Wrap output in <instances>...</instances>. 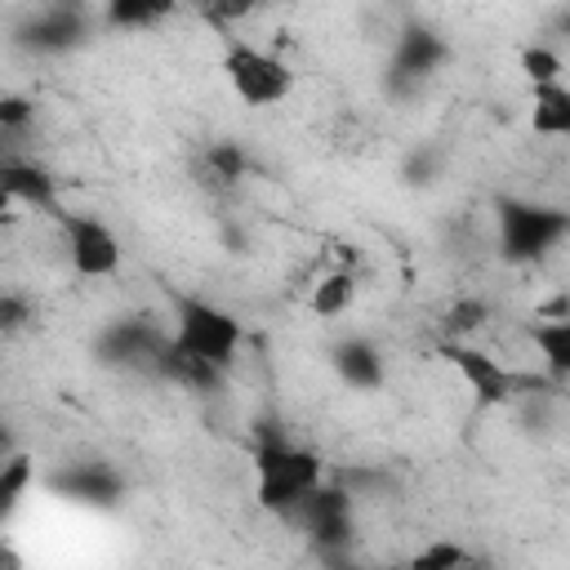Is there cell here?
<instances>
[{
    "label": "cell",
    "instance_id": "6da1fadb",
    "mask_svg": "<svg viewBox=\"0 0 570 570\" xmlns=\"http://www.w3.org/2000/svg\"><path fill=\"white\" fill-rule=\"evenodd\" d=\"M249 472H254V503L289 521L303 508V499L325 481V459L312 445L289 441L276 423H263L254 432Z\"/></svg>",
    "mask_w": 570,
    "mask_h": 570
},
{
    "label": "cell",
    "instance_id": "7a4b0ae2",
    "mask_svg": "<svg viewBox=\"0 0 570 570\" xmlns=\"http://www.w3.org/2000/svg\"><path fill=\"white\" fill-rule=\"evenodd\" d=\"M561 240H570V209L530 196H499L494 200V245L499 258L512 267L543 263Z\"/></svg>",
    "mask_w": 570,
    "mask_h": 570
},
{
    "label": "cell",
    "instance_id": "3957f363",
    "mask_svg": "<svg viewBox=\"0 0 570 570\" xmlns=\"http://www.w3.org/2000/svg\"><path fill=\"white\" fill-rule=\"evenodd\" d=\"M169 307H174V330H169V338H174L183 352H191V356H200V361H209V365H218V370H232V361H236V352H240V343H245L240 316L227 312V307L214 303V298H200V294H174Z\"/></svg>",
    "mask_w": 570,
    "mask_h": 570
},
{
    "label": "cell",
    "instance_id": "277c9868",
    "mask_svg": "<svg viewBox=\"0 0 570 570\" xmlns=\"http://www.w3.org/2000/svg\"><path fill=\"white\" fill-rule=\"evenodd\" d=\"M289 521L303 525V534L321 561L338 566L352 557V543H356V494L343 481H321Z\"/></svg>",
    "mask_w": 570,
    "mask_h": 570
},
{
    "label": "cell",
    "instance_id": "5b68a950",
    "mask_svg": "<svg viewBox=\"0 0 570 570\" xmlns=\"http://www.w3.org/2000/svg\"><path fill=\"white\" fill-rule=\"evenodd\" d=\"M223 76L232 85V94L245 102V107H276L294 94V71L281 53L263 49V45H249V40H227L223 49Z\"/></svg>",
    "mask_w": 570,
    "mask_h": 570
},
{
    "label": "cell",
    "instance_id": "8992f818",
    "mask_svg": "<svg viewBox=\"0 0 570 570\" xmlns=\"http://www.w3.org/2000/svg\"><path fill=\"white\" fill-rule=\"evenodd\" d=\"M445 58H450V45L432 22H419V18L401 22V31L392 40V53H387V89L396 98L419 94L445 67Z\"/></svg>",
    "mask_w": 570,
    "mask_h": 570
},
{
    "label": "cell",
    "instance_id": "52a82bcc",
    "mask_svg": "<svg viewBox=\"0 0 570 570\" xmlns=\"http://www.w3.org/2000/svg\"><path fill=\"white\" fill-rule=\"evenodd\" d=\"M58 227H62V249H67V263H71L76 276L107 281V276L120 272L125 245H120L116 227H107L94 214H76V209H62L58 214Z\"/></svg>",
    "mask_w": 570,
    "mask_h": 570
},
{
    "label": "cell",
    "instance_id": "ba28073f",
    "mask_svg": "<svg viewBox=\"0 0 570 570\" xmlns=\"http://www.w3.org/2000/svg\"><path fill=\"white\" fill-rule=\"evenodd\" d=\"M165 343H169V334L156 321H147V316H116V321H107L98 330L94 356L102 365H111V370H151L156 374V361H160Z\"/></svg>",
    "mask_w": 570,
    "mask_h": 570
},
{
    "label": "cell",
    "instance_id": "9c48e42d",
    "mask_svg": "<svg viewBox=\"0 0 570 570\" xmlns=\"http://www.w3.org/2000/svg\"><path fill=\"white\" fill-rule=\"evenodd\" d=\"M45 490L67 499V503H76V508L107 512V508H116L125 499L129 485H125L120 468L107 463V459H71V463H58L53 472H45Z\"/></svg>",
    "mask_w": 570,
    "mask_h": 570
},
{
    "label": "cell",
    "instance_id": "30bf717a",
    "mask_svg": "<svg viewBox=\"0 0 570 570\" xmlns=\"http://www.w3.org/2000/svg\"><path fill=\"white\" fill-rule=\"evenodd\" d=\"M441 361L468 383V392L476 396V405H508L517 392V374L490 356L485 347H476L472 338H441Z\"/></svg>",
    "mask_w": 570,
    "mask_h": 570
},
{
    "label": "cell",
    "instance_id": "8fae6325",
    "mask_svg": "<svg viewBox=\"0 0 570 570\" xmlns=\"http://www.w3.org/2000/svg\"><path fill=\"white\" fill-rule=\"evenodd\" d=\"M22 49L40 53V58H62L71 49H80L89 40V13L76 0H53L40 4L22 27H18Z\"/></svg>",
    "mask_w": 570,
    "mask_h": 570
},
{
    "label": "cell",
    "instance_id": "7c38bea8",
    "mask_svg": "<svg viewBox=\"0 0 570 570\" xmlns=\"http://www.w3.org/2000/svg\"><path fill=\"white\" fill-rule=\"evenodd\" d=\"M0 187L9 200L36 209V214H62V196H58V178L40 165V160H18V156H4L0 160Z\"/></svg>",
    "mask_w": 570,
    "mask_h": 570
},
{
    "label": "cell",
    "instance_id": "4fadbf2b",
    "mask_svg": "<svg viewBox=\"0 0 570 570\" xmlns=\"http://www.w3.org/2000/svg\"><path fill=\"white\" fill-rule=\"evenodd\" d=\"M330 370H334L338 383L352 387V392H379L383 379H387L383 352H379L370 338H361V334H347V338H338V343L330 347Z\"/></svg>",
    "mask_w": 570,
    "mask_h": 570
},
{
    "label": "cell",
    "instance_id": "5bb4252c",
    "mask_svg": "<svg viewBox=\"0 0 570 570\" xmlns=\"http://www.w3.org/2000/svg\"><path fill=\"white\" fill-rule=\"evenodd\" d=\"M156 374L169 379V383H178V387H187V392H200V396H205V392H218V383H223L227 370H218V365H209V361L183 352V347L169 338L165 352H160V361H156Z\"/></svg>",
    "mask_w": 570,
    "mask_h": 570
},
{
    "label": "cell",
    "instance_id": "9a60e30c",
    "mask_svg": "<svg viewBox=\"0 0 570 570\" xmlns=\"http://www.w3.org/2000/svg\"><path fill=\"white\" fill-rule=\"evenodd\" d=\"M530 129L539 138H570V85H530Z\"/></svg>",
    "mask_w": 570,
    "mask_h": 570
},
{
    "label": "cell",
    "instance_id": "2e32d148",
    "mask_svg": "<svg viewBox=\"0 0 570 570\" xmlns=\"http://www.w3.org/2000/svg\"><path fill=\"white\" fill-rule=\"evenodd\" d=\"M174 9L178 0H98V22L107 31H151Z\"/></svg>",
    "mask_w": 570,
    "mask_h": 570
},
{
    "label": "cell",
    "instance_id": "e0dca14e",
    "mask_svg": "<svg viewBox=\"0 0 570 570\" xmlns=\"http://www.w3.org/2000/svg\"><path fill=\"white\" fill-rule=\"evenodd\" d=\"M530 343H534V352H539V361L552 379H570V312L534 321Z\"/></svg>",
    "mask_w": 570,
    "mask_h": 570
},
{
    "label": "cell",
    "instance_id": "ac0fdd59",
    "mask_svg": "<svg viewBox=\"0 0 570 570\" xmlns=\"http://www.w3.org/2000/svg\"><path fill=\"white\" fill-rule=\"evenodd\" d=\"M36 485V459L27 450H4L0 459V521H9L22 503V494Z\"/></svg>",
    "mask_w": 570,
    "mask_h": 570
},
{
    "label": "cell",
    "instance_id": "d6986e66",
    "mask_svg": "<svg viewBox=\"0 0 570 570\" xmlns=\"http://www.w3.org/2000/svg\"><path fill=\"white\" fill-rule=\"evenodd\" d=\"M352 303H356V272H352V267L325 272V276L312 285V294H307V307H312L316 316H343Z\"/></svg>",
    "mask_w": 570,
    "mask_h": 570
},
{
    "label": "cell",
    "instance_id": "ffe728a7",
    "mask_svg": "<svg viewBox=\"0 0 570 570\" xmlns=\"http://www.w3.org/2000/svg\"><path fill=\"white\" fill-rule=\"evenodd\" d=\"M249 169H254V160H249V151H245L236 138H214V142L205 147V174H209L218 187H236Z\"/></svg>",
    "mask_w": 570,
    "mask_h": 570
},
{
    "label": "cell",
    "instance_id": "44dd1931",
    "mask_svg": "<svg viewBox=\"0 0 570 570\" xmlns=\"http://www.w3.org/2000/svg\"><path fill=\"white\" fill-rule=\"evenodd\" d=\"M485 321H490L485 298L463 294V298H454V303L441 312V338H472V334H476Z\"/></svg>",
    "mask_w": 570,
    "mask_h": 570
},
{
    "label": "cell",
    "instance_id": "7402d4cb",
    "mask_svg": "<svg viewBox=\"0 0 570 570\" xmlns=\"http://www.w3.org/2000/svg\"><path fill=\"white\" fill-rule=\"evenodd\" d=\"M561 71H566V62H561V53L552 45H525L521 49V76H525V85L561 80Z\"/></svg>",
    "mask_w": 570,
    "mask_h": 570
},
{
    "label": "cell",
    "instance_id": "603a6c76",
    "mask_svg": "<svg viewBox=\"0 0 570 570\" xmlns=\"http://www.w3.org/2000/svg\"><path fill=\"white\" fill-rule=\"evenodd\" d=\"M410 566L414 570H459V566H472V552L463 548V543H428L423 552H414L410 557Z\"/></svg>",
    "mask_w": 570,
    "mask_h": 570
},
{
    "label": "cell",
    "instance_id": "cb8c5ba5",
    "mask_svg": "<svg viewBox=\"0 0 570 570\" xmlns=\"http://www.w3.org/2000/svg\"><path fill=\"white\" fill-rule=\"evenodd\" d=\"M36 120V102L27 94H4L0 98V134H22Z\"/></svg>",
    "mask_w": 570,
    "mask_h": 570
},
{
    "label": "cell",
    "instance_id": "d4e9b609",
    "mask_svg": "<svg viewBox=\"0 0 570 570\" xmlns=\"http://www.w3.org/2000/svg\"><path fill=\"white\" fill-rule=\"evenodd\" d=\"M31 316H36V312H31V303H27L18 289H4V294H0V330H4L9 338H13Z\"/></svg>",
    "mask_w": 570,
    "mask_h": 570
},
{
    "label": "cell",
    "instance_id": "484cf974",
    "mask_svg": "<svg viewBox=\"0 0 570 570\" xmlns=\"http://www.w3.org/2000/svg\"><path fill=\"white\" fill-rule=\"evenodd\" d=\"M436 165H441V160H436L432 147H414V151L405 156V169H401V174H405L410 187H428V183L436 178Z\"/></svg>",
    "mask_w": 570,
    "mask_h": 570
},
{
    "label": "cell",
    "instance_id": "4316f807",
    "mask_svg": "<svg viewBox=\"0 0 570 570\" xmlns=\"http://www.w3.org/2000/svg\"><path fill=\"white\" fill-rule=\"evenodd\" d=\"M254 9H258V0H209L205 18H209V22H223V27H232V22H245Z\"/></svg>",
    "mask_w": 570,
    "mask_h": 570
},
{
    "label": "cell",
    "instance_id": "83f0119b",
    "mask_svg": "<svg viewBox=\"0 0 570 570\" xmlns=\"http://www.w3.org/2000/svg\"><path fill=\"white\" fill-rule=\"evenodd\" d=\"M557 36L570 45V9H561V13H557Z\"/></svg>",
    "mask_w": 570,
    "mask_h": 570
}]
</instances>
